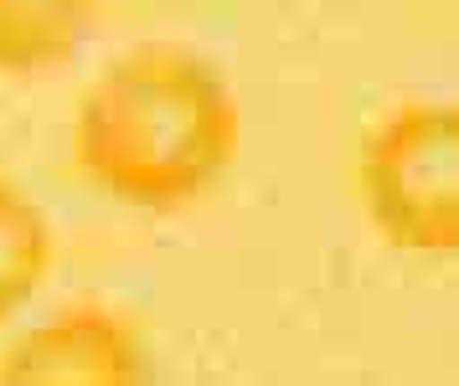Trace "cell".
<instances>
[{
	"mask_svg": "<svg viewBox=\"0 0 459 386\" xmlns=\"http://www.w3.org/2000/svg\"><path fill=\"white\" fill-rule=\"evenodd\" d=\"M238 144L243 114L222 67L176 41L119 52L73 108V160L88 185L140 211L202 202Z\"/></svg>",
	"mask_w": 459,
	"mask_h": 386,
	"instance_id": "1",
	"label": "cell"
},
{
	"mask_svg": "<svg viewBox=\"0 0 459 386\" xmlns=\"http://www.w3.org/2000/svg\"><path fill=\"white\" fill-rule=\"evenodd\" d=\"M356 191L372 227L403 253L459 247V114L413 99L361 140Z\"/></svg>",
	"mask_w": 459,
	"mask_h": 386,
	"instance_id": "2",
	"label": "cell"
},
{
	"mask_svg": "<svg viewBox=\"0 0 459 386\" xmlns=\"http://www.w3.org/2000/svg\"><path fill=\"white\" fill-rule=\"evenodd\" d=\"M155 376V350L134 314L99 299H73L0 350L5 386H140Z\"/></svg>",
	"mask_w": 459,
	"mask_h": 386,
	"instance_id": "3",
	"label": "cell"
},
{
	"mask_svg": "<svg viewBox=\"0 0 459 386\" xmlns=\"http://www.w3.org/2000/svg\"><path fill=\"white\" fill-rule=\"evenodd\" d=\"M99 11L104 0H0V78L63 67Z\"/></svg>",
	"mask_w": 459,
	"mask_h": 386,
	"instance_id": "4",
	"label": "cell"
},
{
	"mask_svg": "<svg viewBox=\"0 0 459 386\" xmlns=\"http://www.w3.org/2000/svg\"><path fill=\"white\" fill-rule=\"evenodd\" d=\"M57 263V237L31 191L0 176V325L16 320Z\"/></svg>",
	"mask_w": 459,
	"mask_h": 386,
	"instance_id": "5",
	"label": "cell"
}]
</instances>
